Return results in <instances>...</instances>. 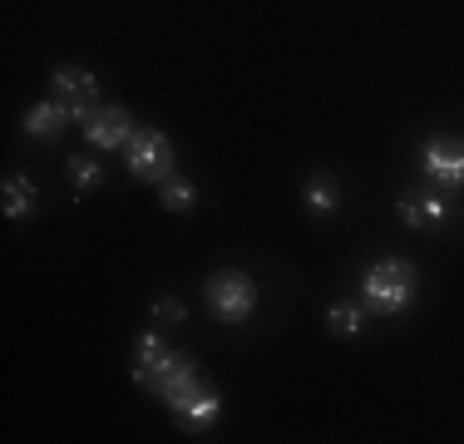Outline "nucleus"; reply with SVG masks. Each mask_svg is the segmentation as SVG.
I'll use <instances>...</instances> for the list:
<instances>
[{"label":"nucleus","instance_id":"f257e3e1","mask_svg":"<svg viewBox=\"0 0 464 444\" xmlns=\"http://www.w3.org/2000/svg\"><path fill=\"white\" fill-rule=\"evenodd\" d=\"M415 282H420V272H415L411 257H381V262H371L366 272H361V296H366L371 311L395 316V311L411 306Z\"/></svg>","mask_w":464,"mask_h":444},{"label":"nucleus","instance_id":"f03ea898","mask_svg":"<svg viewBox=\"0 0 464 444\" xmlns=\"http://www.w3.org/2000/svg\"><path fill=\"white\" fill-rule=\"evenodd\" d=\"M198 375H203V371H198V361H193V355L169 346V351L159 355V361L149 365V371H134V381L143 385V391H153V395H159L163 405H169V400H173V395H183L188 385L198 381Z\"/></svg>","mask_w":464,"mask_h":444},{"label":"nucleus","instance_id":"7ed1b4c3","mask_svg":"<svg viewBox=\"0 0 464 444\" xmlns=\"http://www.w3.org/2000/svg\"><path fill=\"white\" fill-rule=\"evenodd\" d=\"M203 296L213 306V316H223V321H247L252 306H257V286H252L247 272H213Z\"/></svg>","mask_w":464,"mask_h":444},{"label":"nucleus","instance_id":"20e7f679","mask_svg":"<svg viewBox=\"0 0 464 444\" xmlns=\"http://www.w3.org/2000/svg\"><path fill=\"white\" fill-rule=\"evenodd\" d=\"M124 153H129V173L143 178V183H169L173 178V143L159 129H139Z\"/></svg>","mask_w":464,"mask_h":444},{"label":"nucleus","instance_id":"39448f33","mask_svg":"<svg viewBox=\"0 0 464 444\" xmlns=\"http://www.w3.org/2000/svg\"><path fill=\"white\" fill-rule=\"evenodd\" d=\"M134 114H129L124 104H99L90 119H84V139L94 143V149H104V153H119V149H129L134 143Z\"/></svg>","mask_w":464,"mask_h":444},{"label":"nucleus","instance_id":"423d86ee","mask_svg":"<svg viewBox=\"0 0 464 444\" xmlns=\"http://www.w3.org/2000/svg\"><path fill=\"white\" fill-rule=\"evenodd\" d=\"M169 410H173V420H179L188 435H198V430H208V425L218 420V410H223V395H218L213 385L203 381V375H198V381L188 385L183 395L169 400Z\"/></svg>","mask_w":464,"mask_h":444},{"label":"nucleus","instance_id":"0eeeda50","mask_svg":"<svg viewBox=\"0 0 464 444\" xmlns=\"http://www.w3.org/2000/svg\"><path fill=\"white\" fill-rule=\"evenodd\" d=\"M50 80H54V99H64L74 109V129H84V119L99 109V80L90 70H80V64H60Z\"/></svg>","mask_w":464,"mask_h":444},{"label":"nucleus","instance_id":"6e6552de","mask_svg":"<svg viewBox=\"0 0 464 444\" xmlns=\"http://www.w3.org/2000/svg\"><path fill=\"white\" fill-rule=\"evenodd\" d=\"M420 163L440 183V193H459L464 188V143L459 139H430L420 149Z\"/></svg>","mask_w":464,"mask_h":444},{"label":"nucleus","instance_id":"1a4fd4ad","mask_svg":"<svg viewBox=\"0 0 464 444\" xmlns=\"http://www.w3.org/2000/svg\"><path fill=\"white\" fill-rule=\"evenodd\" d=\"M395 213H401L405 227H415V232H425V227H440L450 213V193H440V188H405L401 198H395Z\"/></svg>","mask_w":464,"mask_h":444},{"label":"nucleus","instance_id":"9d476101","mask_svg":"<svg viewBox=\"0 0 464 444\" xmlns=\"http://www.w3.org/2000/svg\"><path fill=\"white\" fill-rule=\"evenodd\" d=\"M70 124H74V109L64 104V99H45V104L25 109V133L30 139H60Z\"/></svg>","mask_w":464,"mask_h":444},{"label":"nucleus","instance_id":"9b49d317","mask_svg":"<svg viewBox=\"0 0 464 444\" xmlns=\"http://www.w3.org/2000/svg\"><path fill=\"white\" fill-rule=\"evenodd\" d=\"M341 198H346V193H341L336 173H312V178L302 183V203L312 208L316 217H331V213L341 208Z\"/></svg>","mask_w":464,"mask_h":444},{"label":"nucleus","instance_id":"f8f14e48","mask_svg":"<svg viewBox=\"0 0 464 444\" xmlns=\"http://www.w3.org/2000/svg\"><path fill=\"white\" fill-rule=\"evenodd\" d=\"M35 198H40V188L30 183L25 173H15V178H5V203H0V208H5L10 222H20V217L35 213Z\"/></svg>","mask_w":464,"mask_h":444},{"label":"nucleus","instance_id":"ddd939ff","mask_svg":"<svg viewBox=\"0 0 464 444\" xmlns=\"http://www.w3.org/2000/svg\"><path fill=\"white\" fill-rule=\"evenodd\" d=\"M64 178L74 183V193H80V198H90L94 188L104 183V169H99L94 159H84V153H70V159H64Z\"/></svg>","mask_w":464,"mask_h":444},{"label":"nucleus","instance_id":"4468645a","mask_svg":"<svg viewBox=\"0 0 464 444\" xmlns=\"http://www.w3.org/2000/svg\"><path fill=\"white\" fill-rule=\"evenodd\" d=\"M159 188H163L159 203L169 208V213H193V203H198V188H193V183H183V178H169V183H159Z\"/></svg>","mask_w":464,"mask_h":444},{"label":"nucleus","instance_id":"2eb2a0df","mask_svg":"<svg viewBox=\"0 0 464 444\" xmlns=\"http://www.w3.org/2000/svg\"><path fill=\"white\" fill-rule=\"evenodd\" d=\"M361 321H366V316H361V306H351V302H336L326 311V331H331V336H356Z\"/></svg>","mask_w":464,"mask_h":444},{"label":"nucleus","instance_id":"dca6fc26","mask_svg":"<svg viewBox=\"0 0 464 444\" xmlns=\"http://www.w3.org/2000/svg\"><path fill=\"white\" fill-rule=\"evenodd\" d=\"M163 351H169V346H163L159 331H143V336H139V365H134V371H149V365L159 361Z\"/></svg>","mask_w":464,"mask_h":444},{"label":"nucleus","instance_id":"f3484780","mask_svg":"<svg viewBox=\"0 0 464 444\" xmlns=\"http://www.w3.org/2000/svg\"><path fill=\"white\" fill-rule=\"evenodd\" d=\"M153 316H163L169 326H179V321H188V306L173 302V296H159V302H153Z\"/></svg>","mask_w":464,"mask_h":444}]
</instances>
